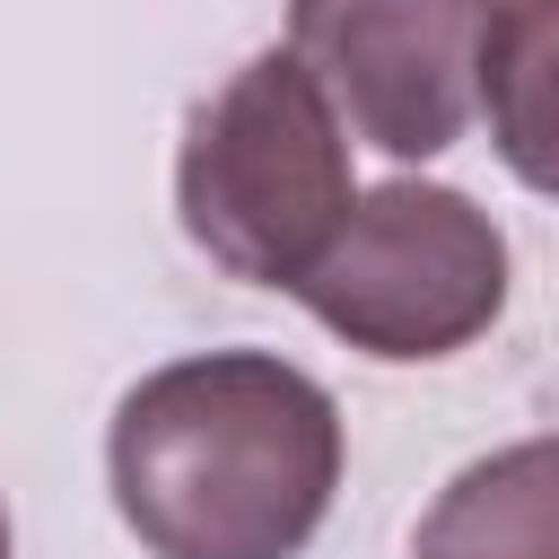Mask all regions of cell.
Here are the masks:
<instances>
[{
    "mask_svg": "<svg viewBox=\"0 0 559 559\" xmlns=\"http://www.w3.org/2000/svg\"><path fill=\"white\" fill-rule=\"evenodd\" d=\"M105 480L148 559H297L341 489V402L280 349H192L114 402Z\"/></svg>",
    "mask_w": 559,
    "mask_h": 559,
    "instance_id": "6da1fadb",
    "label": "cell"
},
{
    "mask_svg": "<svg viewBox=\"0 0 559 559\" xmlns=\"http://www.w3.org/2000/svg\"><path fill=\"white\" fill-rule=\"evenodd\" d=\"M349 201V131L297 52H253L218 96L192 105L175 148V218L227 280L297 288L341 236Z\"/></svg>",
    "mask_w": 559,
    "mask_h": 559,
    "instance_id": "7a4b0ae2",
    "label": "cell"
},
{
    "mask_svg": "<svg viewBox=\"0 0 559 559\" xmlns=\"http://www.w3.org/2000/svg\"><path fill=\"white\" fill-rule=\"evenodd\" d=\"M507 227L454 183H376L349 201L323 262L288 288L332 341L384 367L454 358L507 314Z\"/></svg>",
    "mask_w": 559,
    "mask_h": 559,
    "instance_id": "3957f363",
    "label": "cell"
},
{
    "mask_svg": "<svg viewBox=\"0 0 559 559\" xmlns=\"http://www.w3.org/2000/svg\"><path fill=\"white\" fill-rule=\"evenodd\" d=\"M507 0H288V52L341 131L419 166L480 122V52Z\"/></svg>",
    "mask_w": 559,
    "mask_h": 559,
    "instance_id": "277c9868",
    "label": "cell"
},
{
    "mask_svg": "<svg viewBox=\"0 0 559 559\" xmlns=\"http://www.w3.org/2000/svg\"><path fill=\"white\" fill-rule=\"evenodd\" d=\"M411 559H559V428L463 463L428 498Z\"/></svg>",
    "mask_w": 559,
    "mask_h": 559,
    "instance_id": "5b68a950",
    "label": "cell"
},
{
    "mask_svg": "<svg viewBox=\"0 0 559 559\" xmlns=\"http://www.w3.org/2000/svg\"><path fill=\"white\" fill-rule=\"evenodd\" d=\"M480 122L498 166L559 201V0H507L480 52Z\"/></svg>",
    "mask_w": 559,
    "mask_h": 559,
    "instance_id": "8992f818",
    "label": "cell"
},
{
    "mask_svg": "<svg viewBox=\"0 0 559 559\" xmlns=\"http://www.w3.org/2000/svg\"><path fill=\"white\" fill-rule=\"evenodd\" d=\"M0 559H9V507H0Z\"/></svg>",
    "mask_w": 559,
    "mask_h": 559,
    "instance_id": "52a82bcc",
    "label": "cell"
}]
</instances>
